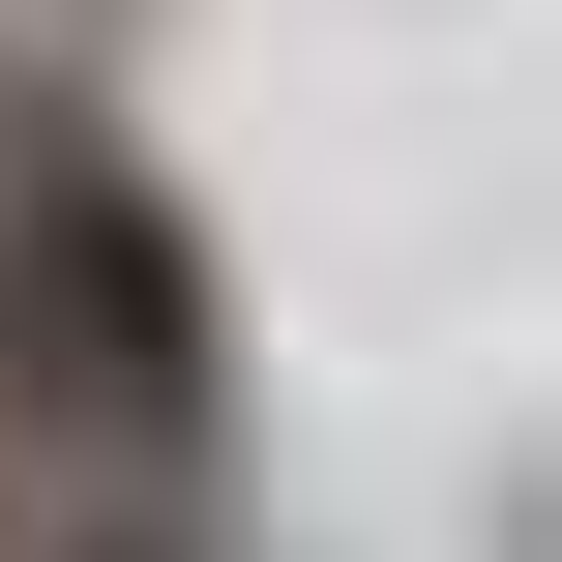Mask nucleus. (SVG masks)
<instances>
[{"instance_id": "obj_1", "label": "nucleus", "mask_w": 562, "mask_h": 562, "mask_svg": "<svg viewBox=\"0 0 562 562\" xmlns=\"http://www.w3.org/2000/svg\"><path fill=\"white\" fill-rule=\"evenodd\" d=\"M59 562H178V533H59Z\"/></svg>"}]
</instances>
